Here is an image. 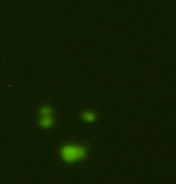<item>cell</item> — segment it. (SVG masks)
Listing matches in <instances>:
<instances>
[{
  "label": "cell",
  "instance_id": "obj_3",
  "mask_svg": "<svg viewBox=\"0 0 176 184\" xmlns=\"http://www.w3.org/2000/svg\"><path fill=\"white\" fill-rule=\"evenodd\" d=\"M81 117H82L83 121H86V122H88V123H92V122L94 121V119H95V114L93 113L92 111L83 112V113L81 114Z\"/></svg>",
  "mask_w": 176,
  "mask_h": 184
},
{
  "label": "cell",
  "instance_id": "obj_2",
  "mask_svg": "<svg viewBox=\"0 0 176 184\" xmlns=\"http://www.w3.org/2000/svg\"><path fill=\"white\" fill-rule=\"evenodd\" d=\"M54 123L53 119V111L50 106H44L40 110V118L39 124L41 127H51Z\"/></svg>",
  "mask_w": 176,
  "mask_h": 184
},
{
  "label": "cell",
  "instance_id": "obj_1",
  "mask_svg": "<svg viewBox=\"0 0 176 184\" xmlns=\"http://www.w3.org/2000/svg\"><path fill=\"white\" fill-rule=\"evenodd\" d=\"M87 155V147L86 146H74V145H65L60 149V156L65 163L73 164L78 160L85 159Z\"/></svg>",
  "mask_w": 176,
  "mask_h": 184
}]
</instances>
